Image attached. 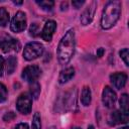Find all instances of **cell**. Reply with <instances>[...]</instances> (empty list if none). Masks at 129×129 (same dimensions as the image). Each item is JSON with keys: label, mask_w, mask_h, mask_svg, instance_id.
Instances as JSON below:
<instances>
[{"label": "cell", "mask_w": 129, "mask_h": 129, "mask_svg": "<svg viewBox=\"0 0 129 129\" xmlns=\"http://www.w3.org/2000/svg\"><path fill=\"white\" fill-rule=\"evenodd\" d=\"M75 31L74 29H70L62 36L57 45V59L60 64H67L72 59L75 53Z\"/></svg>", "instance_id": "6da1fadb"}, {"label": "cell", "mask_w": 129, "mask_h": 129, "mask_svg": "<svg viewBox=\"0 0 129 129\" xmlns=\"http://www.w3.org/2000/svg\"><path fill=\"white\" fill-rule=\"evenodd\" d=\"M0 48L4 52H9L11 50L19 51V49L21 48V44L18 39L13 38L10 35H4L0 39Z\"/></svg>", "instance_id": "277c9868"}, {"label": "cell", "mask_w": 129, "mask_h": 129, "mask_svg": "<svg viewBox=\"0 0 129 129\" xmlns=\"http://www.w3.org/2000/svg\"><path fill=\"white\" fill-rule=\"evenodd\" d=\"M9 21V13L4 7H0V26H6Z\"/></svg>", "instance_id": "ac0fdd59"}, {"label": "cell", "mask_w": 129, "mask_h": 129, "mask_svg": "<svg viewBox=\"0 0 129 129\" xmlns=\"http://www.w3.org/2000/svg\"><path fill=\"white\" fill-rule=\"evenodd\" d=\"M121 113L123 115H128V109H129V98L127 94H123L119 100Z\"/></svg>", "instance_id": "9a60e30c"}, {"label": "cell", "mask_w": 129, "mask_h": 129, "mask_svg": "<svg viewBox=\"0 0 129 129\" xmlns=\"http://www.w3.org/2000/svg\"><path fill=\"white\" fill-rule=\"evenodd\" d=\"M116 93L108 86H106L103 90V94H102V102L104 104L105 107L107 108H113L114 104L116 102Z\"/></svg>", "instance_id": "9c48e42d"}, {"label": "cell", "mask_w": 129, "mask_h": 129, "mask_svg": "<svg viewBox=\"0 0 129 129\" xmlns=\"http://www.w3.org/2000/svg\"><path fill=\"white\" fill-rule=\"evenodd\" d=\"M16 64H17V58L14 55H10L7 60H6V72L8 75H11L15 69H16Z\"/></svg>", "instance_id": "2e32d148"}, {"label": "cell", "mask_w": 129, "mask_h": 129, "mask_svg": "<svg viewBox=\"0 0 129 129\" xmlns=\"http://www.w3.org/2000/svg\"><path fill=\"white\" fill-rule=\"evenodd\" d=\"M48 129H56V128H55V127H54V126H50V127H49V128H48Z\"/></svg>", "instance_id": "1f68e13d"}, {"label": "cell", "mask_w": 129, "mask_h": 129, "mask_svg": "<svg viewBox=\"0 0 129 129\" xmlns=\"http://www.w3.org/2000/svg\"><path fill=\"white\" fill-rule=\"evenodd\" d=\"M32 129H41V120H40V114L38 112H35L32 118Z\"/></svg>", "instance_id": "ffe728a7"}, {"label": "cell", "mask_w": 129, "mask_h": 129, "mask_svg": "<svg viewBox=\"0 0 129 129\" xmlns=\"http://www.w3.org/2000/svg\"><path fill=\"white\" fill-rule=\"evenodd\" d=\"M56 29V22L54 20H48L45 22L43 29L41 31V37L45 41H50L52 35Z\"/></svg>", "instance_id": "30bf717a"}, {"label": "cell", "mask_w": 129, "mask_h": 129, "mask_svg": "<svg viewBox=\"0 0 129 129\" xmlns=\"http://www.w3.org/2000/svg\"><path fill=\"white\" fill-rule=\"evenodd\" d=\"M4 66H5V61H4V58L0 55V77L2 76L3 74V70H4Z\"/></svg>", "instance_id": "484cf974"}, {"label": "cell", "mask_w": 129, "mask_h": 129, "mask_svg": "<svg viewBox=\"0 0 129 129\" xmlns=\"http://www.w3.org/2000/svg\"><path fill=\"white\" fill-rule=\"evenodd\" d=\"M32 107V99L27 94H21L16 101V108L21 114H29Z\"/></svg>", "instance_id": "5b68a950"}, {"label": "cell", "mask_w": 129, "mask_h": 129, "mask_svg": "<svg viewBox=\"0 0 129 129\" xmlns=\"http://www.w3.org/2000/svg\"><path fill=\"white\" fill-rule=\"evenodd\" d=\"M96 8H97V2L96 1H93L83 11V13L81 15V18H80L81 23L83 25H88L89 23L92 22V20L94 18V15H95V12H96Z\"/></svg>", "instance_id": "ba28073f"}, {"label": "cell", "mask_w": 129, "mask_h": 129, "mask_svg": "<svg viewBox=\"0 0 129 129\" xmlns=\"http://www.w3.org/2000/svg\"><path fill=\"white\" fill-rule=\"evenodd\" d=\"M29 92H30V95L31 97H33L34 99H37L39 94H40V86L38 84V82H33V83H30V87H29Z\"/></svg>", "instance_id": "e0dca14e"}, {"label": "cell", "mask_w": 129, "mask_h": 129, "mask_svg": "<svg viewBox=\"0 0 129 129\" xmlns=\"http://www.w3.org/2000/svg\"><path fill=\"white\" fill-rule=\"evenodd\" d=\"M119 129H128V126H124V127H121Z\"/></svg>", "instance_id": "4dcf8cb0"}, {"label": "cell", "mask_w": 129, "mask_h": 129, "mask_svg": "<svg viewBox=\"0 0 129 129\" xmlns=\"http://www.w3.org/2000/svg\"><path fill=\"white\" fill-rule=\"evenodd\" d=\"M38 32V24L37 23H32L30 28H29V33L32 36H36Z\"/></svg>", "instance_id": "603a6c76"}, {"label": "cell", "mask_w": 129, "mask_h": 129, "mask_svg": "<svg viewBox=\"0 0 129 129\" xmlns=\"http://www.w3.org/2000/svg\"><path fill=\"white\" fill-rule=\"evenodd\" d=\"M84 3H85V1H84V0H82V1H73V2H72L73 6H74L76 9L81 8V6H82Z\"/></svg>", "instance_id": "d4e9b609"}, {"label": "cell", "mask_w": 129, "mask_h": 129, "mask_svg": "<svg viewBox=\"0 0 129 129\" xmlns=\"http://www.w3.org/2000/svg\"><path fill=\"white\" fill-rule=\"evenodd\" d=\"M104 52H105L104 48H103V47H100V48H98V50H97V55H98L99 57H101V56H103Z\"/></svg>", "instance_id": "83f0119b"}, {"label": "cell", "mask_w": 129, "mask_h": 129, "mask_svg": "<svg viewBox=\"0 0 129 129\" xmlns=\"http://www.w3.org/2000/svg\"><path fill=\"white\" fill-rule=\"evenodd\" d=\"M43 52V45L40 42L32 41L27 43L23 49V57L26 60H32L39 57Z\"/></svg>", "instance_id": "3957f363"}, {"label": "cell", "mask_w": 129, "mask_h": 129, "mask_svg": "<svg viewBox=\"0 0 129 129\" xmlns=\"http://www.w3.org/2000/svg\"><path fill=\"white\" fill-rule=\"evenodd\" d=\"M7 95H8L7 88L5 87V85H3L2 83H0V103L4 102L7 99Z\"/></svg>", "instance_id": "44dd1931"}, {"label": "cell", "mask_w": 129, "mask_h": 129, "mask_svg": "<svg viewBox=\"0 0 129 129\" xmlns=\"http://www.w3.org/2000/svg\"><path fill=\"white\" fill-rule=\"evenodd\" d=\"M14 4H17V5H20V4H22V1H19V2H17V1H14Z\"/></svg>", "instance_id": "f1b7e54d"}, {"label": "cell", "mask_w": 129, "mask_h": 129, "mask_svg": "<svg viewBox=\"0 0 129 129\" xmlns=\"http://www.w3.org/2000/svg\"><path fill=\"white\" fill-rule=\"evenodd\" d=\"M91 100H92V93L91 90L88 86H85L82 90V94H81V102L84 106H89L91 104Z\"/></svg>", "instance_id": "5bb4252c"}, {"label": "cell", "mask_w": 129, "mask_h": 129, "mask_svg": "<svg viewBox=\"0 0 129 129\" xmlns=\"http://www.w3.org/2000/svg\"><path fill=\"white\" fill-rule=\"evenodd\" d=\"M73 129H82V128H80V127H74Z\"/></svg>", "instance_id": "d6a6232c"}, {"label": "cell", "mask_w": 129, "mask_h": 129, "mask_svg": "<svg viewBox=\"0 0 129 129\" xmlns=\"http://www.w3.org/2000/svg\"><path fill=\"white\" fill-rule=\"evenodd\" d=\"M15 129H29V127L26 123H19V124L16 125Z\"/></svg>", "instance_id": "4316f807"}, {"label": "cell", "mask_w": 129, "mask_h": 129, "mask_svg": "<svg viewBox=\"0 0 129 129\" xmlns=\"http://www.w3.org/2000/svg\"><path fill=\"white\" fill-rule=\"evenodd\" d=\"M10 28L13 32H21L26 28V15L22 11H18L13 17Z\"/></svg>", "instance_id": "8992f818"}, {"label": "cell", "mask_w": 129, "mask_h": 129, "mask_svg": "<svg viewBox=\"0 0 129 129\" xmlns=\"http://www.w3.org/2000/svg\"><path fill=\"white\" fill-rule=\"evenodd\" d=\"M88 129H95V127L93 125H90V126H88Z\"/></svg>", "instance_id": "f546056e"}, {"label": "cell", "mask_w": 129, "mask_h": 129, "mask_svg": "<svg viewBox=\"0 0 129 129\" xmlns=\"http://www.w3.org/2000/svg\"><path fill=\"white\" fill-rule=\"evenodd\" d=\"M110 80H111V83L113 84V86L116 89L120 90L125 86V84L127 82V75L125 73H115L110 76Z\"/></svg>", "instance_id": "8fae6325"}, {"label": "cell", "mask_w": 129, "mask_h": 129, "mask_svg": "<svg viewBox=\"0 0 129 129\" xmlns=\"http://www.w3.org/2000/svg\"><path fill=\"white\" fill-rule=\"evenodd\" d=\"M121 14V3L119 1H110L106 4L102 17H101V26L103 29H110L113 27Z\"/></svg>", "instance_id": "7a4b0ae2"}, {"label": "cell", "mask_w": 129, "mask_h": 129, "mask_svg": "<svg viewBox=\"0 0 129 129\" xmlns=\"http://www.w3.org/2000/svg\"><path fill=\"white\" fill-rule=\"evenodd\" d=\"M15 117H16V116H15V114H14L13 112H8V113H6V114L3 116V120L6 121V122H9V121L13 120Z\"/></svg>", "instance_id": "cb8c5ba5"}, {"label": "cell", "mask_w": 129, "mask_h": 129, "mask_svg": "<svg viewBox=\"0 0 129 129\" xmlns=\"http://www.w3.org/2000/svg\"><path fill=\"white\" fill-rule=\"evenodd\" d=\"M75 76V70L74 68H67L62 70L58 76V83L59 84H66L71 79H73Z\"/></svg>", "instance_id": "4fadbf2b"}, {"label": "cell", "mask_w": 129, "mask_h": 129, "mask_svg": "<svg viewBox=\"0 0 129 129\" xmlns=\"http://www.w3.org/2000/svg\"><path fill=\"white\" fill-rule=\"evenodd\" d=\"M128 121V115H123L121 112L115 110L112 113H110L109 118H108V123L111 126H114L116 124H119L121 122L123 123H127Z\"/></svg>", "instance_id": "7c38bea8"}, {"label": "cell", "mask_w": 129, "mask_h": 129, "mask_svg": "<svg viewBox=\"0 0 129 129\" xmlns=\"http://www.w3.org/2000/svg\"><path fill=\"white\" fill-rule=\"evenodd\" d=\"M120 56L122 57V59L124 60L126 66H129V61H128V56H129V52H128V48H123L120 51Z\"/></svg>", "instance_id": "7402d4cb"}, {"label": "cell", "mask_w": 129, "mask_h": 129, "mask_svg": "<svg viewBox=\"0 0 129 129\" xmlns=\"http://www.w3.org/2000/svg\"><path fill=\"white\" fill-rule=\"evenodd\" d=\"M40 69L38 66L36 64H31V66H28L26 68L23 69L22 71V79L28 83H33V82H36L38 77L40 76Z\"/></svg>", "instance_id": "52a82bcc"}, {"label": "cell", "mask_w": 129, "mask_h": 129, "mask_svg": "<svg viewBox=\"0 0 129 129\" xmlns=\"http://www.w3.org/2000/svg\"><path fill=\"white\" fill-rule=\"evenodd\" d=\"M36 3L44 10L50 11L52 9V7L54 6V2L51 0H41V1H36Z\"/></svg>", "instance_id": "d6986e66"}]
</instances>
